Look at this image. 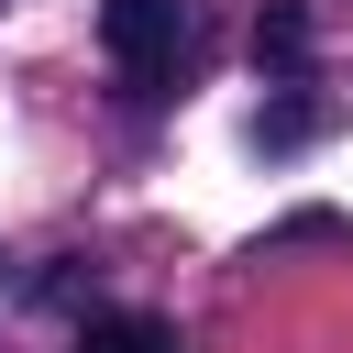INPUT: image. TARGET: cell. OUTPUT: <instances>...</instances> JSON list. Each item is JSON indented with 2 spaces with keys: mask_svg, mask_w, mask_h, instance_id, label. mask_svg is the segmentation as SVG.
<instances>
[{
  "mask_svg": "<svg viewBox=\"0 0 353 353\" xmlns=\"http://www.w3.org/2000/svg\"><path fill=\"white\" fill-rule=\"evenodd\" d=\"M99 44L121 55V77L165 88L176 77V44H188V0H99Z\"/></svg>",
  "mask_w": 353,
  "mask_h": 353,
  "instance_id": "1",
  "label": "cell"
},
{
  "mask_svg": "<svg viewBox=\"0 0 353 353\" xmlns=\"http://www.w3.org/2000/svg\"><path fill=\"white\" fill-rule=\"evenodd\" d=\"M77 353H176V331H165V320H154V309H99V320H88V342H77Z\"/></svg>",
  "mask_w": 353,
  "mask_h": 353,
  "instance_id": "2",
  "label": "cell"
},
{
  "mask_svg": "<svg viewBox=\"0 0 353 353\" xmlns=\"http://www.w3.org/2000/svg\"><path fill=\"white\" fill-rule=\"evenodd\" d=\"M309 132H331V99H320V88H287V99L254 121V143H265V154H287V143H309Z\"/></svg>",
  "mask_w": 353,
  "mask_h": 353,
  "instance_id": "3",
  "label": "cell"
},
{
  "mask_svg": "<svg viewBox=\"0 0 353 353\" xmlns=\"http://www.w3.org/2000/svg\"><path fill=\"white\" fill-rule=\"evenodd\" d=\"M254 55H265V66H298V55H309V22H298V11H265V22H254Z\"/></svg>",
  "mask_w": 353,
  "mask_h": 353,
  "instance_id": "4",
  "label": "cell"
}]
</instances>
